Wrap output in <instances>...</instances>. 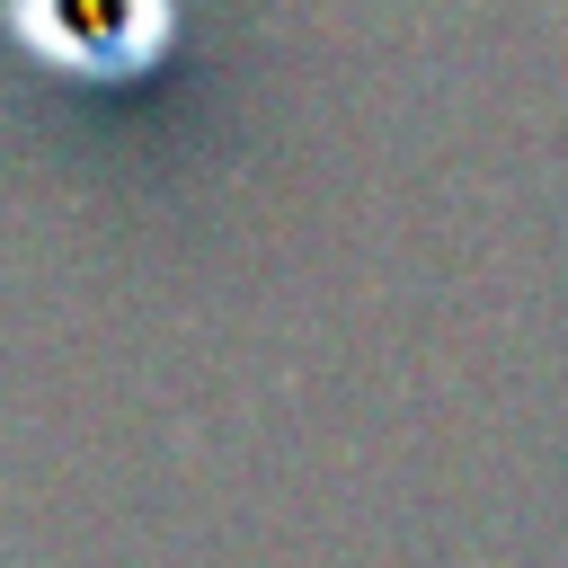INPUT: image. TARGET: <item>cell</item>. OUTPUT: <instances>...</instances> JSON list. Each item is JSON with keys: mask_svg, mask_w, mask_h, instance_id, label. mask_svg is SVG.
Instances as JSON below:
<instances>
[{"mask_svg": "<svg viewBox=\"0 0 568 568\" xmlns=\"http://www.w3.org/2000/svg\"><path fill=\"white\" fill-rule=\"evenodd\" d=\"M0 27L62 80H133L169 53V0H0Z\"/></svg>", "mask_w": 568, "mask_h": 568, "instance_id": "obj_1", "label": "cell"}]
</instances>
